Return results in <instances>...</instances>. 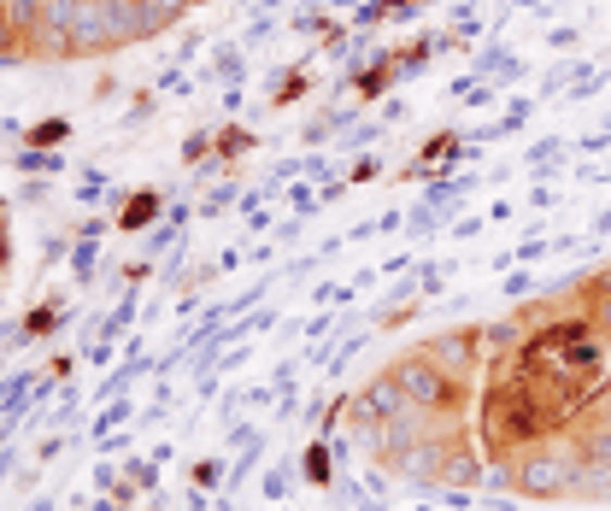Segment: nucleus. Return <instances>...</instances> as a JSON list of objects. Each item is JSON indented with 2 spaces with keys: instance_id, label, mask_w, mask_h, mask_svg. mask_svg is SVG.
<instances>
[{
  "instance_id": "nucleus-1",
  "label": "nucleus",
  "mask_w": 611,
  "mask_h": 511,
  "mask_svg": "<svg viewBox=\"0 0 611 511\" xmlns=\"http://www.w3.org/2000/svg\"><path fill=\"white\" fill-rule=\"evenodd\" d=\"M388 376L400 383V394L417 406V412L429 417H464L471 412V376H453L447 364H435L424 347H412V353H400L395 364H388Z\"/></svg>"
},
{
  "instance_id": "nucleus-2",
  "label": "nucleus",
  "mask_w": 611,
  "mask_h": 511,
  "mask_svg": "<svg viewBox=\"0 0 611 511\" xmlns=\"http://www.w3.org/2000/svg\"><path fill=\"white\" fill-rule=\"evenodd\" d=\"M582 447L564 441V435H552V441L518 452L512 464V488L523 500H576V476H582Z\"/></svg>"
},
{
  "instance_id": "nucleus-3",
  "label": "nucleus",
  "mask_w": 611,
  "mask_h": 511,
  "mask_svg": "<svg viewBox=\"0 0 611 511\" xmlns=\"http://www.w3.org/2000/svg\"><path fill=\"white\" fill-rule=\"evenodd\" d=\"M424 353L435 364H447L453 376H476L488 371V341H483V324H464V329H441L424 341Z\"/></svg>"
},
{
  "instance_id": "nucleus-4",
  "label": "nucleus",
  "mask_w": 611,
  "mask_h": 511,
  "mask_svg": "<svg viewBox=\"0 0 611 511\" xmlns=\"http://www.w3.org/2000/svg\"><path fill=\"white\" fill-rule=\"evenodd\" d=\"M165 207H171V188H129L124 207L112 212V224H119V236H148L165 217Z\"/></svg>"
},
{
  "instance_id": "nucleus-5",
  "label": "nucleus",
  "mask_w": 611,
  "mask_h": 511,
  "mask_svg": "<svg viewBox=\"0 0 611 511\" xmlns=\"http://www.w3.org/2000/svg\"><path fill=\"white\" fill-rule=\"evenodd\" d=\"M107 229H119L112 217H83L77 229H71V283L77 288H95V265H100V236Z\"/></svg>"
},
{
  "instance_id": "nucleus-6",
  "label": "nucleus",
  "mask_w": 611,
  "mask_h": 511,
  "mask_svg": "<svg viewBox=\"0 0 611 511\" xmlns=\"http://www.w3.org/2000/svg\"><path fill=\"white\" fill-rule=\"evenodd\" d=\"M395 83H400V77H395V48H383L371 65L347 71V77H341V89H353V100L365 107V100H383L388 89H395Z\"/></svg>"
},
{
  "instance_id": "nucleus-7",
  "label": "nucleus",
  "mask_w": 611,
  "mask_h": 511,
  "mask_svg": "<svg viewBox=\"0 0 611 511\" xmlns=\"http://www.w3.org/2000/svg\"><path fill=\"white\" fill-rule=\"evenodd\" d=\"M195 83H224V89H241V83H247V53H241V41H217L212 60L195 71Z\"/></svg>"
},
{
  "instance_id": "nucleus-8",
  "label": "nucleus",
  "mask_w": 611,
  "mask_h": 511,
  "mask_svg": "<svg viewBox=\"0 0 611 511\" xmlns=\"http://www.w3.org/2000/svg\"><path fill=\"white\" fill-rule=\"evenodd\" d=\"M471 77H483V83H500V89H512V83L523 77V60L506 41H483V53H476V65H471Z\"/></svg>"
},
{
  "instance_id": "nucleus-9",
  "label": "nucleus",
  "mask_w": 611,
  "mask_h": 511,
  "mask_svg": "<svg viewBox=\"0 0 611 511\" xmlns=\"http://www.w3.org/2000/svg\"><path fill=\"white\" fill-rule=\"evenodd\" d=\"M312 48H306V60H295L288 71H276V83H271V112H283V107H300L306 95H312Z\"/></svg>"
},
{
  "instance_id": "nucleus-10",
  "label": "nucleus",
  "mask_w": 611,
  "mask_h": 511,
  "mask_svg": "<svg viewBox=\"0 0 611 511\" xmlns=\"http://www.w3.org/2000/svg\"><path fill=\"white\" fill-rule=\"evenodd\" d=\"M336 447H329V435H317V441H306L300 452V482H312V488H336Z\"/></svg>"
},
{
  "instance_id": "nucleus-11",
  "label": "nucleus",
  "mask_w": 611,
  "mask_h": 511,
  "mask_svg": "<svg viewBox=\"0 0 611 511\" xmlns=\"http://www.w3.org/2000/svg\"><path fill=\"white\" fill-rule=\"evenodd\" d=\"M259 129H247V124H236V119H224L217 124V136H212V159H224V165H236V159H247V153H259Z\"/></svg>"
},
{
  "instance_id": "nucleus-12",
  "label": "nucleus",
  "mask_w": 611,
  "mask_h": 511,
  "mask_svg": "<svg viewBox=\"0 0 611 511\" xmlns=\"http://www.w3.org/2000/svg\"><path fill=\"white\" fill-rule=\"evenodd\" d=\"M136 7H141V30H148V41H153V36L177 30L188 12H195V0H136Z\"/></svg>"
},
{
  "instance_id": "nucleus-13",
  "label": "nucleus",
  "mask_w": 611,
  "mask_h": 511,
  "mask_svg": "<svg viewBox=\"0 0 611 511\" xmlns=\"http://www.w3.org/2000/svg\"><path fill=\"white\" fill-rule=\"evenodd\" d=\"M571 159V136H541L523 148V171H535V177H552V171Z\"/></svg>"
},
{
  "instance_id": "nucleus-14",
  "label": "nucleus",
  "mask_w": 611,
  "mask_h": 511,
  "mask_svg": "<svg viewBox=\"0 0 611 511\" xmlns=\"http://www.w3.org/2000/svg\"><path fill=\"white\" fill-rule=\"evenodd\" d=\"M65 141H71V119H65V112H53V119H36V124H24V148L60 153Z\"/></svg>"
},
{
  "instance_id": "nucleus-15",
  "label": "nucleus",
  "mask_w": 611,
  "mask_h": 511,
  "mask_svg": "<svg viewBox=\"0 0 611 511\" xmlns=\"http://www.w3.org/2000/svg\"><path fill=\"white\" fill-rule=\"evenodd\" d=\"M129 417H136V400H129V394H119V400L95 406V423H89V429H83V435H89V441H107V435H119Z\"/></svg>"
},
{
  "instance_id": "nucleus-16",
  "label": "nucleus",
  "mask_w": 611,
  "mask_h": 511,
  "mask_svg": "<svg viewBox=\"0 0 611 511\" xmlns=\"http://www.w3.org/2000/svg\"><path fill=\"white\" fill-rule=\"evenodd\" d=\"M71 159L65 153H41V148H12V171L18 177H65Z\"/></svg>"
},
{
  "instance_id": "nucleus-17",
  "label": "nucleus",
  "mask_w": 611,
  "mask_h": 511,
  "mask_svg": "<svg viewBox=\"0 0 611 511\" xmlns=\"http://www.w3.org/2000/svg\"><path fill=\"white\" fill-rule=\"evenodd\" d=\"M7 7V18L18 24V36H24V53H30V41L41 30V12H48V0H0Z\"/></svg>"
},
{
  "instance_id": "nucleus-18",
  "label": "nucleus",
  "mask_w": 611,
  "mask_h": 511,
  "mask_svg": "<svg viewBox=\"0 0 611 511\" xmlns=\"http://www.w3.org/2000/svg\"><path fill=\"white\" fill-rule=\"evenodd\" d=\"M300 482V459H276L265 476H259V494H265V500H288V488H295Z\"/></svg>"
},
{
  "instance_id": "nucleus-19",
  "label": "nucleus",
  "mask_w": 611,
  "mask_h": 511,
  "mask_svg": "<svg viewBox=\"0 0 611 511\" xmlns=\"http://www.w3.org/2000/svg\"><path fill=\"white\" fill-rule=\"evenodd\" d=\"M188 482H195V488H207V494H224L229 488V464L217 459V452H207V459L188 464Z\"/></svg>"
},
{
  "instance_id": "nucleus-20",
  "label": "nucleus",
  "mask_w": 611,
  "mask_h": 511,
  "mask_svg": "<svg viewBox=\"0 0 611 511\" xmlns=\"http://www.w3.org/2000/svg\"><path fill=\"white\" fill-rule=\"evenodd\" d=\"M77 177H83V188H71V200H77V207H100V200H112V177L100 165H83Z\"/></svg>"
},
{
  "instance_id": "nucleus-21",
  "label": "nucleus",
  "mask_w": 611,
  "mask_h": 511,
  "mask_svg": "<svg viewBox=\"0 0 611 511\" xmlns=\"http://www.w3.org/2000/svg\"><path fill=\"white\" fill-rule=\"evenodd\" d=\"M212 136H217V124H200V129H188V136H183L177 159H183L188 171H195V165H207V159H212Z\"/></svg>"
},
{
  "instance_id": "nucleus-22",
  "label": "nucleus",
  "mask_w": 611,
  "mask_h": 511,
  "mask_svg": "<svg viewBox=\"0 0 611 511\" xmlns=\"http://www.w3.org/2000/svg\"><path fill=\"white\" fill-rule=\"evenodd\" d=\"M159 471H165V464H159L153 452H129V459H124V476L136 482L141 494H159Z\"/></svg>"
},
{
  "instance_id": "nucleus-23",
  "label": "nucleus",
  "mask_w": 611,
  "mask_h": 511,
  "mask_svg": "<svg viewBox=\"0 0 611 511\" xmlns=\"http://www.w3.org/2000/svg\"><path fill=\"white\" fill-rule=\"evenodd\" d=\"M576 77H588V65H582V60H564V65H552L547 77H541V95H535V100H559V95L571 89Z\"/></svg>"
},
{
  "instance_id": "nucleus-24",
  "label": "nucleus",
  "mask_w": 611,
  "mask_h": 511,
  "mask_svg": "<svg viewBox=\"0 0 611 511\" xmlns=\"http://www.w3.org/2000/svg\"><path fill=\"white\" fill-rule=\"evenodd\" d=\"M24 48V36H18V24L7 18V7H0V71H18L30 53H18Z\"/></svg>"
},
{
  "instance_id": "nucleus-25",
  "label": "nucleus",
  "mask_w": 611,
  "mask_h": 511,
  "mask_svg": "<svg viewBox=\"0 0 611 511\" xmlns=\"http://www.w3.org/2000/svg\"><path fill=\"white\" fill-rule=\"evenodd\" d=\"M406 229H412V236H441L447 212H435L429 200H417V207H406Z\"/></svg>"
},
{
  "instance_id": "nucleus-26",
  "label": "nucleus",
  "mask_w": 611,
  "mask_h": 511,
  "mask_svg": "<svg viewBox=\"0 0 611 511\" xmlns=\"http://www.w3.org/2000/svg\"><path fill=\"white\" fill-rule=\"evenodd\" d=\"M500 295L506 300H529V295H541V276H535V265H518V271H506V283H500Z\"/></svg>"
},
{
  "instance_id": "nucleus-27",
  "label": "nucleus",
  "mask_w": 611,
  "mask_h": 511,
  "mask_svg": "<svg viewBox=\"0 0 611 511\" xmlns=\"http://www.w3.org/2000/svg\"><path fill=\"white\" fill-rule=\"evenodd\" d=\"M159 100H165L159 89H136V100H129V112H124V129H141V124H148L153 112H159Z\"/></svg>"
},
{
  "instance_id": "nucleus-28",
  "label": "nucleus",
  "mask_w": 611,
  "mask_h": 511,
  "mask_svg": "<svg viewBox=\"0 0 611 511\" xmlns=\"http://www.w3.org/2000/svg\"><path fill=\"white\" fill-rule=\"evenodd\" d=\"M500 100H506V89H500V83H483V77H476V83H471V89H464V95H459V107L483 112V107H500Z\"/></svg>"
},
{
  "instance_id": "nucleus-29",
  "label": "nucleus",
  "mask_w": 611,
  "mask_h": 511,
  "mask_svg": "<svg viewBox=\"0 0 611 511\" xmlns=\"http://www.w3.org/2000/svg\"><path fill=\"white\" fill-rule=\"evenodd\" d=\"M383 136H388V124H353V129L341 136V148H347V153H371Z\"/></svg>"
},
{
  "instance_id": "nucleus-30",
  "label": "nucleus",
  "mask_w": 611,
  "mask_h": 511,
  "mask_svg": "<svg viewBox=\"0 0 611 511\" xmlns=\"http://www.w3.org/2000/svg\"><path fill=\"white\" fill-rule=\"evenodd\" d=\"M229 207H241V183H224V188H212V195L200 200V217H224Z\"/></svg>"
},
{
  "instance_id": "nucleus-31",
  "label": "nucleus",
  "mask_w": 611,
  "mask_h": 511,
  "mask_svg": "<svg viewBox=\"0 0 611 511\" xmlns=\"http://www.w3.org/2000/svg\"><path fill=\"white\" fill-rule=\"evenodd\" d=\"M12 200H18V207H30V212H36V207H48V200H53V177H24Z\"/></svg>"
},
{
  "instance_id": "nucleus-32",
  "label": "nucleus",
  "mask_w": 611,
  "mask_h": 511,
  "mask_svg": "<svg viewBox=\"0 0 611 511\" xmlns=\"http://www.w3.org/2000/svg\"><path fill=\"white\" fill-rule=\"evenodd\" d=\"M512 253H518V265H541V259L552 253V241H547V229H529V236H523V241L512 247Z\"/></svg>"
},
{
  "instance_id": "nucleus-33",
  "label": "nucleus",
  "mask_w": 611,
  "mask_h": 511,
  "mask_svg": "<svg viewBox=\"0 0 611 511\" xmlns=\"http://www.w3.org/2000/svg\"><path fill=\"white\" fill-rule=\"evenodd\" d=\"M376 171H383V159H376V153H359L353 165L341 171V177H347V188H353V195H359V188H365V183H376Z\"/></svg>"
},
{
  "instance_id": "nucleus-34",
  "label": "nucleus",
  "mask_w": 611,
  "mask_h": 511,
  "mask_svg": "<svg viewBox=\"0 0 611 511\" xmlns=\"http://www.w3.org/2000/svg\"><path fill=\"white\" fill-rule=\"evenodd\" d=\"M576 41H582V24H552V30L541 36V48L564 53V48H576Z\"/></svg>"
},
{
  "instance_id": "nucleus-35",
  "label": "nucleus",
  "mask_w": 611,
  "mask_h": 511,
  "mask_svg": "<svg viewBox=\"0 0 611 511\" xmlns=\"http://www.w3.org/2000/svg\"><path fill=\"white\" fill-rule=\"evenodd\" d=\"M429 12V0H388V24H417Z\"/></svg>"
},
{
  "instance_id": "nucleus-36",
  "label": "nucleus",
  "mask_w": 611,
  "mask_h": 511,
  "mask_svg": "<svg viewBox=\"0 0 611 511\" xmlns=\"http://www.w3.org/2000/svg\"><path fill=\"white\" fill-rule=\"evenodd\" d=\"M559 188H547V177H535V188H529V195H523V207H535V212H552V207H559Z\"/></svg>"
},
{
  "instance_id": "nucleus-37",
  "label": "nucleus",
  "mask_w": 611,
  "mask_h": 511,
  "mask_svg": "<svg viewBox=\"0 0 611 511\" xmlns=\"http://www.w3.org/2000/svg\"><path fill=\"white\" fill-rule=\"evenodd\" d=\"M483 224H488V212H471V217H453V224H447V236H453V241H471V236H483Z\"/></svg>"
},
{
  "instance_id": "nucleus-38",
  "label": "nucleus",
  "mask_w": 611,
  "mask_h": 511,
  "mask_svg": "<svg viewBox=\"0 0 611 511\" xmlns=\"http://www.w3.org/2000/svg\"><path fill=\"white\" fill-rule=\"evenodd\" d=\"M271 36H276V12H259V18L247 24V41H241V48H259V41H271Z\"/></svg>"
},
{
  "instance_id": "nucleus-39",
  "label": "nucleus",
  "mask_w": 611,
  "mask_h": 511,
  "mask_svg": "<svg viewBox=\"0 0 611 511\" xmlns=\"http://www.w3.org/2000/svg\"><path fill=\"white\" fill-rule=\"evenodd\" d=\"M241 400L253 406V412H265V406H276V400H283V394H276V383H253V388L241 394Z\"/></svg>"
},
{
  "instance_id": "nucleus-40",
  "label": "nucleus",
  "mask_w": 611,
  "mask_h": 511,
  "mask_svg": "<svg viewBox=\"0 0 611 511\" xmlns=\"http://www.w3.org/2000/svg\"><path fill=\"white\" fill-rule=\"evenodd\" d=\"M119 476H124L119 464H112V459H100V464H95V494H112V488H119Z\"/></svg>"
},
{
  "instance_id": "nucleus-41",
  "label": "nucleus",
  "mask_w": 611,
  "mask_h": 511,
  "mask_svg": "<svg viewBox=\"0 0 611 511\" xmlns=\"http://www.w3.org/2000/svg\"><path fill=\"white\" fill-rule=\"evenodd\" d=\"M435 500L453 506V511H464V506H471V488H453V482H441V488H435Z\"/></svg>"
},
{
  "instance_id": "nucleus-42",
  "label": "nucleus",
  "mask_w": 611,
  "mask_h": 511,
  "mask_svg": "<svg viewBox=\"0 0 611 511\" xmlns=\"http://www.w3.org/2000/svg\"><path fill=\"white\" fill-rule=\"evenodd\" d=\"M200 48H207V41H200V36H183V48L171 53V65H183V71H188V65H195V53H200Z\"/></svg>"
},
{
  "instance_id": "nucleus-43",
  "label": "nucleus",
  "mask_w": 611,
  "mask_h": 511,
  "mask_svg": "<svg viewBox=\"0 0 611 511\" xmlns=\"http://www.w3.org/2000/svg\"><path fill=\"white\" fill-rule=\"evenodd\" d=\"M353 195V188H347V177H329L324 188H317V200H324V207H336V200H347Z\"/></svg>"
},
{
  "instance_id": "nucleus-44",
  "label": "nucleus",
  "mask_w": 611,
  "mask_h": 511,
  "mask_svg": "<svg viewBox=\"0 0 611 511\" xmlns=\"http://www.w3.org/2000/svg\"><path fill=\"white\" fill-rule=\"evenodd\" d=\"M112 95H119V77H112V71H107V77L95 83V95H89V100H95V107H112Z\"/></svg>"
},
{
  "instance_id": "nucleus-45",
  "label": "nucleus",
  "mask_w": 611,
  "mask_h": 511,
  "mask_svg": "<svg viewBox=\"0 0 611 511\" xmlns=\"http://www.w3.org/2000/svg\"><path fill=\"white\" fill-rule=\"evenodd\" d=\"M300 224H306V217H300V212H288L283 224H276V241H283V247H288V241H300Z\"/></svg>"
},
{
  "instance_id": "nucleus-46",
  "label": "nucleus",
  "mask_w": 611,
  "mask_h": 511,
  "mask_svg": "<svg viewBox=\"0 0 611 511\" xmlns=\"http://www.w3.org/2000/svg\"><path fill=\"white\" fill-rule=\"evenodd\" d=\"M576 177H582V183H594V188H606V183H611V165H588V159H582Z\"/></svg>"
},
{
  "instance_id": "nucleus-47",
  "label": "nucleus",
  "mask_w": 611,
  "mask_h": 511,
  "mask_svg": "<svg viewBox=\"0 0 611 511\" xmlns=\"http://www.w3.org/2000/svg\"><path fill=\"white\" fill-rule=\"evenodd\" d=\"M60 452H65V435H48V441L36 447V464H53V459H60Z\"/></svg>"
},
{
  "instance_id": "nucleus-48",
  "label": "nucleus",
  "mask_w": 611,
  "mask_h": 511,
  "mask_svg": "<svg viewBox=\"0 0 611 511\" xmlns=\"http://www.w3.org/2000/svg\"><path fill=\"white\" fill-rule=\"evenodd\" d=\"M236 265H247V253H241V247H229V253H217V276H229Z\"/></svg>"
},
{
  "instance_id": "nucleus-49",
  "label": "nucleus",
  "mask_w": 611,
  "mask_h": 511,
  "mask_svg": "<svg viewBox=\"0 0 611 511\" xmlns=\"http://www.w3.org/2000/svg\"><path fill=\"white\" fill-rule=\"evenodd\" d=\"M406 119H412V107H406V100H388V107H383V124H406Z\"/></svg>"
},
{
  "instance_id": "nucleus-50",
  "label": "nucleus",
  "mask_w": 611,
  "mask_h": 511,
  "mask_svg": "<svg viewBox=\"0 0 611 511\" xmlns=\"http://www.w3.org/2000/svg\"><path fill=\"white\" fill-rule=\"evenodd\" d=\"M136 494H141L136 482H129V476H119V488H112V500H119V506H136Z\"/></svg>"
},
{
  "instance_id": "nucleus-51",
  "label": "nucleus",
  "mask_w": 611,
  "mask_h": 511,
  "mask_svg": "<svg viewBox=\"0 0 611 511\" xmlns=\"http://www.w3.org/2000/svg\"><path fill=\"white\" fill-rule=\"evenodd\" d=\"M12 471H18V447H0V482H7Z\"/></svg>"
},
{
  "instance_id": "nucleus-52",
  "label": "nucleus",
  "mask_w": 611,
  "mask_h": 511,
  "mask_svg": "<svg viewBox=\"0 0 611 511\" xmlns=\"http://www.w3.org/2000/svg\"><path fill=\"white\" fill-rule=\"evenodd\" d=\"M241 100H247V83H241V89H224V112H229V119L241 112Z\"/></svg>"
},
{
  "instance_id": "nucleus-53",
  "label": "nucleus",
  "mask_w": 611,
  "mask_h": 511,
  "mask_svg": "<svg viewBox=\"0 0 611 511\" xmlns=\"http://www.w3.org/2000/svg\"><path fill=\"white\" fill-rule=\"evenodd\" d=\"M24 511H60V494H36V500L24 506Z\"/></svg>"
},
{
  "instance_id": "nucleus-54",
  "label": "nucleus",
  "mask_w": 611,
  "mask_h": 511,
  "mask_svg": "<svg viewBox=\"0 0 611 511\" xmlns=\"http://www.w3.org/2000/svg\"><path fill=\"white\" fill-rule=\"evenodd\" d=\"M541 7H547V0H506L500 12H541Z\"/></svg>"
},
{
  "instance_id": "nucleus-55",
  "label": "nucleus",
  "mask_w": 611,
  "mask_h": 511,
  "mask_svg": "<svg viewBox=\"0 0 611 511\" xmlns=\"http://www.w3.org/2000/svg\"><path fill=\"white\" fill-rule=\"evenodd\" d=\"M594 236H611V207H606V212H594Z\"/></svg>"
},
{
  "instance_id": "nucleus-56",
  "label": "nucleus",
  "mask_w": 611,
  "mask_h": 511,
  "mask_svg": "<svg viewBox=\"0 0 611 511\" xmlns=\"http://www.w3.org/2000/svg\"><path fill=\"white\" fill-rule=\"evenodd\" d=\"M588 283H594V288H611V259H606V265H600V271L588 276Z\"/></svg>"
},
{
  "instance_id": "nucleus-57",
  "label": "nucleus",
  "mask_w": 611,
  "mask_h": 511,
  "mask_svg": "<svg viewBox=\"0 0 611 511\" xmlns=\"http://www.w3.org/2000/svg\"><path fill=\"white\" fill-rule=\"evenodd\" d=\"M212 511H236V506H229V494H212Z\"/></svg>"
},
{
  "instance_id": "nucleus-58",
  "label": "nucleus",
  "mask_w": 611,
  "mask_h": 511,
  "mask_svg": "<svg viewBox=\"0 0 611 511\" xmlns=\"http://www.w3.org/2000/svg\"><path fill=\"white\" fill-rule=\"evenodd\" d=\"M12 353H18V347H0V376H7V364H12Z\"/></svg>"
},
{
  "instance_id": "nucleus-59",
  "label": "nucleus",
  "mask_w": 611,
  "mask_h": 511,
  "mask_svg": "<svg viewBox=\"0 0 611 511\" xmlns=\"http://www.w3.org/2000/svg\"><path fill=\"white\" fill-rule=\"evenodd\" d=\"M148 511H165V500H159V494H153V506H148Z\"/></svg>"
},
{
  "instance_id": "nucleus-60",
  "label": "nucleus",
  "mask_w": 611,
  "mask_h": 511,
  "mask_svg": "<svg viewBox=\"0 0 611 511\" xmlns=\"http://www.w3.org/2000/svg\"><path fill=\"white\" fill-rule=\"evenodd\" d=\"M600 71H611V53H606V65H600Z\"/></svg>"
},
{
  "instance_id": "nucleus-61",
  "label": "nucleus",
  "mask_w": 611,
  "mask_h": 511,
  "mask_svg": "<svg viewBox=\"0 0 611 511\" xmlns=\"http://www.w3.org/2000/svg\"><path fill=\"white\" fill-rule=\"evenodd\" d=\"M606 129H611V112H606Z\"/></svg>"
},
{
  "instance_id": "nucleus-62",
  "label": "nucleus",
  "mask_w": 611,
  "mask_h": 511,
  "mask_svg": "<svg viewBox=\"0 0 611 511\" xmlns=\"http://www.w3.org/2000/svg\"><path fill=\"white\" fill-rule=\"evenodd\" d=\"M283 511H295V506H283Z\"/></svg>"
}]
</instances>
